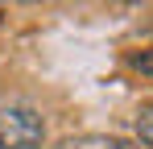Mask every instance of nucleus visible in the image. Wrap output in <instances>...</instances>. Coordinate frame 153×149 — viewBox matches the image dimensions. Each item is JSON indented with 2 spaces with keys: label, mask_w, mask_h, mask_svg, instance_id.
<instances>
[{
  "label": "nucleus",
  "mask_w": 153,
  "mask_h": 149,
  "mask_svg": "<svg viewBox=\"0 0 153 149\" xmlns=\"http://www.w3.org/2000/svg\"><path fill=\"white\" fill-rule=\"evenodd\" d=\"M42 141H46V124L33 108L13 104L0 112V149H37Z\"/></svg>",
  "instance_id": "f257e3e1"
},
{
  "label": "nucleus",
  "mask_w": 153,
  "mask_h": 149,
  "mask_svg": "<svg viewBox=\"0 0 153 149\" xmlns=\"http://www.w3.org/2000/svg\"><path fill=\"white\" fill-rule=\"evenodd\" d=\"M62 149H137L124 137H103V133H83V137H71L62 141Z\"/></svg>",
  "instance_id": "f03ea898"
},
{
  "label": "nucleus",
  "mask_w": 153,
  "mask_h": 149,
  "mask_svg": "<svg viewBox=\"0 0 153 149\" xmlns=\"http://www.w3.org/2000/svg\"><path fill=\"white\" fill-rule=\"evenodd\" d=\"M137 137H141L145 145H153V104H145V108L137 112Z\"/></svg>",
  "instance_id": "7ed1b4c3"
},
{
  "label": "nucleus",
  "mask_w": 153,
  "mask_h": 149,
  "mask_svg": "<svg viewBox=\"0 0 153 149\" xmlns=\"http://www.w3.org/2000/svg\"><path fill=\"white\" fill-rule=\"evenodd\" d=\"M132 66H137V71H153V54H137Z\"/></svg>",
  "instance_id": "20e7f679"
}]
</instances>
